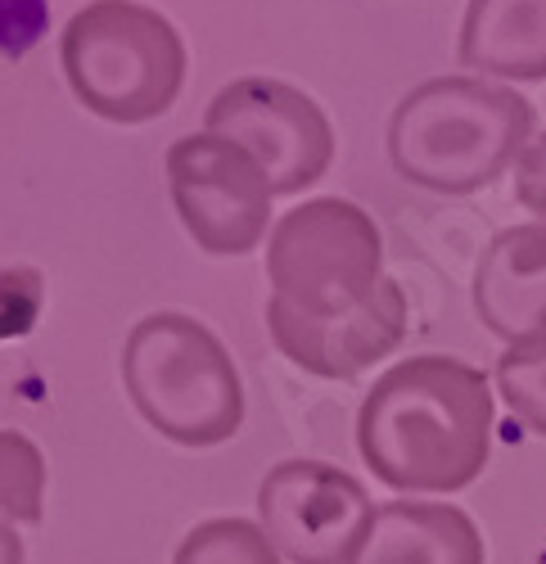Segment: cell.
<instances>
[{"label":"cell","mask_w":546,"mask_h":564,"mask_svg":"<svg viewBox=\"0 0 546 564\" xmlns=\"http://www.w3.org/2000/svg\"><path fill=\"white\" fill-rule=\"evenodd\" d=\"M492 384L470 361L425 352L389 366L357 411V447L397 492H461L492 456Z\"/></svg>","instance_id":"obj_1"},{"label":"cell","mask_w":546,"mask_h":564,"mask_svg":"<svg viewBox=\"0 0 546 564\" xmlns=\"http://www.w3.org/2000/svg\"><path fill=\"white\" fill-rule=\"evenodd\" d=\"M533 145V105L483 77H434L389 122V163L402 181L438 195H470Z\"/></svg>","instance_id":"obj_2"},{"label":"cell","mask_w":546,"mask_h":564,"mask_svg":"<svg viewBox=\"0 0 546 564\" xmlns=\"http://www.w3.org/2000/svg\"><path fill=\"white\" fill-rule=\"evenodd\" d=\"M122 389L145 425L181 447H217L244 425V384L231 352L186 312L135 321L122 344Z\"/></svg>","instance_id":"obj_3"},{"label":"cell","mask_w":546,"mask_h":564,"mask_svg":"<svg viewBox=\"0 0 546 564\" xmlns=\"http://www.w3.org/2000/svg\"><path fill=\"white\" fill-rule=\"evenodd\" d=\"M73 96L109 122H150L167 113L186 82L181 32L135 0H90L59 36Z\"/></svg>","instance_id":"obj_4"},{"label":"cell","mask_w":546,"mask_h":564,"mask_svg":"<svg viewBox=\"0 0 546 564\" xmlns=\"http://www.w3.org/2000/svg\"><path fill=\"white\" fill-rule=\"evenodd\" d=\"M266 280L303 316H343L389 280L380 226L348 199H307L271 230Z\"/></svg>","instance_id":"obj_5"},{"label":"cell","mask_w":546,"mask_h":564,"mask_svg":"<svg viewBox=\"0 0 546 564\" xmlns=\"http://www.w3.org/2000/svg\"><path fill=\"white\" fill-rule=\"evenodd\" d=\"M167 191L190 240L212 258H240L262 245L271 221V181L262 163L226 135H181L167 150Z\"/></svg>","instance_id":"obj_6"},{"label":"cell","mask_w":546,"mask_h":564,"mask_svg":"<svg viewBox=\"0 0 546 564\" xmlns=\"http://www.w3.org/2000/svg\"><path fill=\"white\" fill-rule=\"evenodd\" d=\"M204 131L244 145L276 195L307 191L335 159V131L321 105L276 77H240L221 86L208 105Z\"/></svg>","instance_id":"obj_7"},{"label":"cell","mask_w":546,"mask_h":564,"mask_svg":"<svg viewBox=\"0 0 546 564\" xmlns=\"http://www.w3.org/2000/svg\"><path fill=\"white\" fill-rule=\"evenodd\" d=\"M258 520L294 564H352L375 506L348 469L330 460H281L258 488Z\"/></svg>","instance_id":"obj_8"},{"label":"cell","mask_w":546,"mask_h":564,"mask_svg":"<svg viewBox=\"0 0 546 564\" xmlns=\"http://www.w3.org/2000/svg\"><path fill=\"white\" fill-rule=\"evenodd\" d=\"M266 330L298 370L321 375V380H357L380 357H389L406 335V294L384 285L343 316H303L285 303H266Z\"/></svg>","instance_id":"obj_9"},{"label":"cell","mask_w":546,"mask_h":564,"mask_svg":"<svg viewBox=\"0 0 546 564\" xmlns=\"http://www.w3.org/2000/svg\"><path fill=\"white\" fill-rule=\"evenodd\" d=\"M474 312L506 344L546 335V226H511L483 249Z\"/></svg>","instance_id":"obj_10"},{"label":"cell","mask_w":546,"mask_h":564,"mask_svg":"<svg viewBox=\"0 0 546 564\" xmlns=\"http://www.w3.org/2000/svg\"><path fill=\"white\" fill-rule=\"evenodd\" d=\"M483 538L461 506L389 501L375 510L352 564H483Z\"/></svg>","instance_id":"obj_11"},{"label":"cell","mask_w":546,"mask_h":564,"mask_svg":"<svg viewBox=\"0 0 546 564\" xmlns=\"http://www.w3.org/2000/svg\"><path fill=\"white\" fill-rule=\"evenodd\" d=\"M461 68L542 82L546 77V0H470L461 19Z\"/></svg>","instance_id":"obj_12"},{"label":"cell","mask_w":546,"mask_h":564,"mask_svg":"<svg viewBox=\"0 0 546 564\" xmlns=\"http://www.w3.org/2000/svg\"><path fill=\"white\" fill-rule=\"evenodd\" d=\"M41 514H45V456L28 434L0 430V520L36 524Z\"/></svg>","instance_id":"obj_13"},{"label":"cell","mask_w":546,"mask_h":564,"mask_svg":"<svg viewBox=\"0 0 546 564\" xmlns=\"http://www.w3.org/2000/svg\"><path fill=\"white\" fill-rule=\"evenodd\" d=\"M172 564H281L262 524L249 520H204L181 538Z\"/></svg>","instance_id":"obj_14"},{"label":"cell","mask_w":546,"mask_h":564,"mask_svg":"<svg viewBox=\"0 0 546 564\" xmlns=\"http://www.w3.org/2000/svg\"><path fill=\"white\" fill-rule=\"evenodd\" d=\"M496 393L537 438H546V335L511 344L496 357Z\"/></svg>","instance_id":"obj_15"},{"label":"cell","mask_w":546,"mask_h":564,"mask_svg":"<svg viewBox=\"0 0 546 564\" xmlns=\"http://www.w3.org/2000/svg\"><path fill=\"white\" fill-rule=\"evenodd\" d=\"M41 303H45L41 271H32V267H6L0 271V339L32 335Z\"/></svg>","instance_id":"obj_16"},{"label":"cell","mask_w":546,"mask_h":564,"mask_svg":"<svg viewBox=\"0 0 546 564\" xmlns=\"http://www.w3.org/2000/svg\"><path fill=\"white\" fill-rule=\"evenodd\" d=\"M51 28L45 0H0V55H28Z\"/></svg>","instance_id":"obj_17"},{"label":"cell","mask_w":546,"mask_h":564,"mask_svg":"<svg viewBox=\"0 0 546 564\" xmlns=\"http://www.w3.org/2000/svg\"><path fill=\"white\" fill-rule=\"evenodd\" d=\"M515 199L537 217V226H546V135H537L515 163Z\"/></svg>","instance_id":"obj_18"},{"label":"cell","mask_w":546,"mask_h":564,"mask_svg":"<svg viewBox=\"0 0 546 564\" xmlns=\"http://www.w3.org/2000/svg\"><path fill=\"white\" fill-rule=\"evenodd\" d=\"M0 564H23V542L6 520H0Z\"/></svg>","instance_id":"obj_19"}]
</instances>
